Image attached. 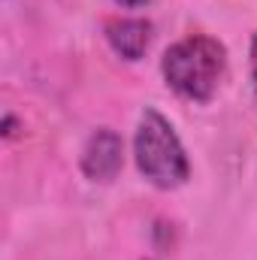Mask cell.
I'll list each match as a JSON object with an SVG mask.
<instances>
[{"label": "cell", "instance_id": "1", "mask_svg": "<svg viewBox=\"0 0 257 260\" xmlns=\"http://www.w3.org/2000/svg\"><path fill=\"white\" fill-rule=\"evenodd\" d=\"M160 73L167 88L176 91L182 100L209 103L227 73V49L209 34H191L164 52Z\"/></svg>", "mask_w": 257, "mask_h": 260}, {"label": "cell", "instance_id": "2", "mask_svg": "<svg viewBox=\"0 0 257 260\" xmlns=\"http://www.w3.org/2000/svg\"><path fill=\"white\" fill-rule=\"evenodd\" d=\"M133 160L139 176L157 191H176L191 179V160L173 121L151 106H145L136 121Z\"/></svg>", "mask_w": 257, "mask_h": 260}, {"label": "cell", "instance_id": "3", "mask_svg": "<svg viewBox=\"0 0 257 260\" xmlns=\"http://www.w3.org/2000/svg\"><path fill=\"white\" fill-rule=\"evenodd\" d=\"M124 167V139L121 133L112 127H97L82 145L79 154V170L88 182H100L109 185L112 179H118Z\"/></svg>", "mask_w": 257, "mask_h": 260}, {"label": "cell", "instance_id": "4", "mask_svg": "<svg viewBox=\"0 0 257 260\" xmlns=\"http://www.w3.org/2000/svg\"><path fill=\"white\" fill-rule=\"evenodd\" d=\"M103 34H106L109 49H112L118 58L136 64V61H142L145 52L151 49L154 24H151L148 18H142V15H121V18H109L106 27H103Z\"/></svg>", "mask_w": 257, "mask_h": 260}, {"label": "cell", "instance_id": "5", "mask_svg": "<svg viewBox=\"0 0 257 260\" xmlns=\"http://www.w3.org/2000/svg\"><path fill=\"white\" fill-rule=\"evenodd\" d=\"M248 67H251V82L257 91V34L251 37V49H248Z\"/></svg>", "mask_w": 257, "mask_h": 260}, {"label": "cell", "instance_id": "6", "mask_svg": "<svg viewBox=\"0 0 257 260\" xmlns=\"http://www.w3.org/2000/svg\"><path fill=\"white\" fill-rule=\"evenodd\" d=\"M115 3H118L121 9H145L151 0H115Z\"/></svg>", "mask_w": 257, "mask_h": 260}, {"label": "cell", "instance_id": "7", "mask_svg": "<svg viewBox=\"0 0 257 260\" xmlns=\"http://www.w3.org/2000/svg\"><path fill=\"white\" fill-rule=\"evenodd\" d=\"M3 136H6V139L15 136V115H6V118H3Z\"/></svg>", "mask_w": 257, "mask_h": 260}]
</instances>
